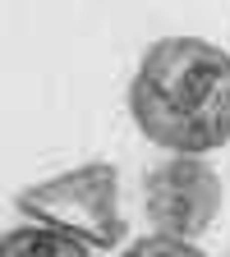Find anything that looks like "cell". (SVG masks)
<instances>
[{
	"label": "cell",
	"mask_w": 230,
	"mask_h": 257,
	"mask_svg": "<svg viewBox=\"0 0 230 257\" xmlns=\"http://www.w3.org/2000/svg\"><path fill=\"white\" fill-rule=\"evenodd\" d=\"M134 124L180 156L230 143V55L198 37L157 42L129 83Z\"/></svg>",
	"instance_id": "cell-1"
},
{
	"label": "cell",
	"mask_w": 230,
	"mask_h": 257,
	"mask_svg": "<svg viewBox=\"0 0 230 257\" xmlns=\"http://www.w3.org/2000/svg\"><path fill=\"white\" fill-rule=\"evenodd\" d=\"M115 198H120L115 166L92 161V166H79L69 175H55V179L23 188L19 211L37 225H51V230L83 239L88 248H115L124 239V216H120Z\"/></svg>",
	"instance_id": "cell-2"
},
{
	"label": "cell",
	"mask_w": 230,
	"mask_h": 257,
	"mask_svg": "<svg viewBox=\"0 0 230 257\" xmlns=\"http://www.w3.org/2000/svg\"><path fill=\"white\" fill-rule=\"evenodd\" d=\"M143 207H147V220L157 225V234L189 243L203 230H212V220L221 211V179L203 156H171L157 170H147Z\"/></svg>",
	"instance_id": "cell-3"
},
{
	"label": "cell",
	"mask_w": 230,
	"mask_h": 257,
	"mask_svg": "<svg viewBox=\"0 0 230 257\" xmlns=\"http://www.w3.org/2000/svg\"><path fill=\"white\" fill-rule=\"evenodd\" d=\"M0 257H88V243L51 225H19L0 239Z\"/></svg>",
	"instance_id": "cell-4"
},
{
	"label": "cell",
	"mask_w": 230,
	"mask_h": 257,
	"mask_svg": "<svg viewBox=\"0 0 230 257\" xmlns=\"http://www.w3.org/2000/svg\"><path fill=\"white\" fill-rule=\"evenodd\" d=\"M124 257H203L193 243H184V239H166V234H147V239H138L134 248H129Z\"/></svg>",
	"instance_id": "cell-5"
}]
</instances>
